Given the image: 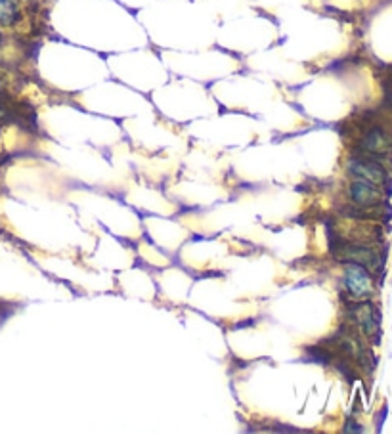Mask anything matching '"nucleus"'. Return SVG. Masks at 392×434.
I'll list each match as a JSON object with an SVG mask.
<instances>
[{"label": "nucleus", "instance_id": "0eeeda50", "mask_svg": "<svg viewBox=\"0 0 392 434\" xmlns=\"http://www.w3.org/2000/svg\"><path fill=\"white\" fill-rule=\"evenodd\" d=\"M19 6L16 0H0V23L12 27L19 21Z\"/></svg>", "mask_w": 392, "mask_h": 434}, {"label": "nucleus", "instance_id": "7ed1b4c3", "mask_svg": "<svg viewBox=\"0 0 392 434\" xmlns=\"http://www.w3.org/2000/svg\"><path fill=\"white\" fill-rule=\"evenodd\" d=\"M346 169H348V172L356 180L369 182V184H375V186H383L386 178H389L383 164L364 155L352 157L348 164H346Z\"/></svg>", "mask_w": 392, "mask_h": 434}, {"label": "nucleus", "instance_id": "1a4fd4ad", "mask_svg": "<svg viewBox=\"0 0 392 434\" xmlns=\"http://www.w3.org/2000/svg\"><path fill=\"white\" fill-rule=\"evenodd\" d=\"M6 117H8V111H6L4 107H0V121H2V119H6Z\"/></svg>", "mask_w": 392, "mask_h": 434}, {"label": "nucleus", "instance_id": "f03ea898", "mask_svg": "<svg viewBox=\"0 0 392 434\" xmlns=\"http://www.w3.org/2000/svg\"><path fill=\"white\" fill-rule=\"evenodd\" d=\"M360 155L373 159L377 163L389 161V157L392 155L391 136L384 134L381 129H371L360 142Z\"/></svg>", "mask_w": 392, "mask_h": 434}, {"label": "nucleus", "instance_id": "f257e3e1", "mask_svg": "<svg viewBox=\"0 0 392 434\" xmlns=\"http://www.w3.org/2000/svg\"><path fill=\"white\" fill-rule=\"evenodd\" d=\"M331 253L339 261L360 264V266H364L371 274H379V272L383 270V256L377 253L375 249L364 245V243L335 239V241H331Z\"/></svg>", "mask_w": 392, "mask_h": 434}, {"label": "nucleus", "instance_id": "20e7f679", "mask_svg": "<svg viewBox=\"0 0 392 434\" xmlns=\"http://www.w3.org/2000/svg\"><path fill=\"white\" fill-rule=\"evenodd\" d=\"M344 287L356 299L371 295V291H373V283H371L369 272L364 266L352 263L344 268Z\"/></svg>", "mask_w": 392, "mask_h": 434}, {"label": "nucleus", "instance_id": "39448f33", "mask_svg": "<svg viewBox=\"0 0 392 434\" xmlns=\"http://www.w3.org/2000/svg\"><path fill=\"white\" fill-rule=\"evenodd\" d=\"M351 199L358 207H377L381 203V189L375 184H369L364 180H354L348 188Z\"/></svg>", "mask_w": 392, "mask_h": 434}, {"label": "nucleus", "instance_id": "423d86ee", "mask_svg": "<svg viewBox=\"0 0 392 434\" xmlns=\"http://www.w3.org/2000/svg\"><path fill=\"white\" fill-rule=\"evenodd\" d=\"M354 320L364 331V335L373 337L379 331V314H377L375 306L371 303H360L354 310H352Z\"/></svg>", "mask_w": 392, "mask_h": 434}, {"label": "nucleus", "instance_id": "6e6552de", "mask_svg": "<svg viewBox=\"0 0 392 434\" xmlns=\"http://www.w3.org/2000/svg\"><path fill=\"white\" fill-rule=\"evenodd\" d=\"M384 96H386V102H389V106H392V82L391 81L384 84Z\"/></svg>", "mask_w": 392, "mask_h": 434}]
</instances>
